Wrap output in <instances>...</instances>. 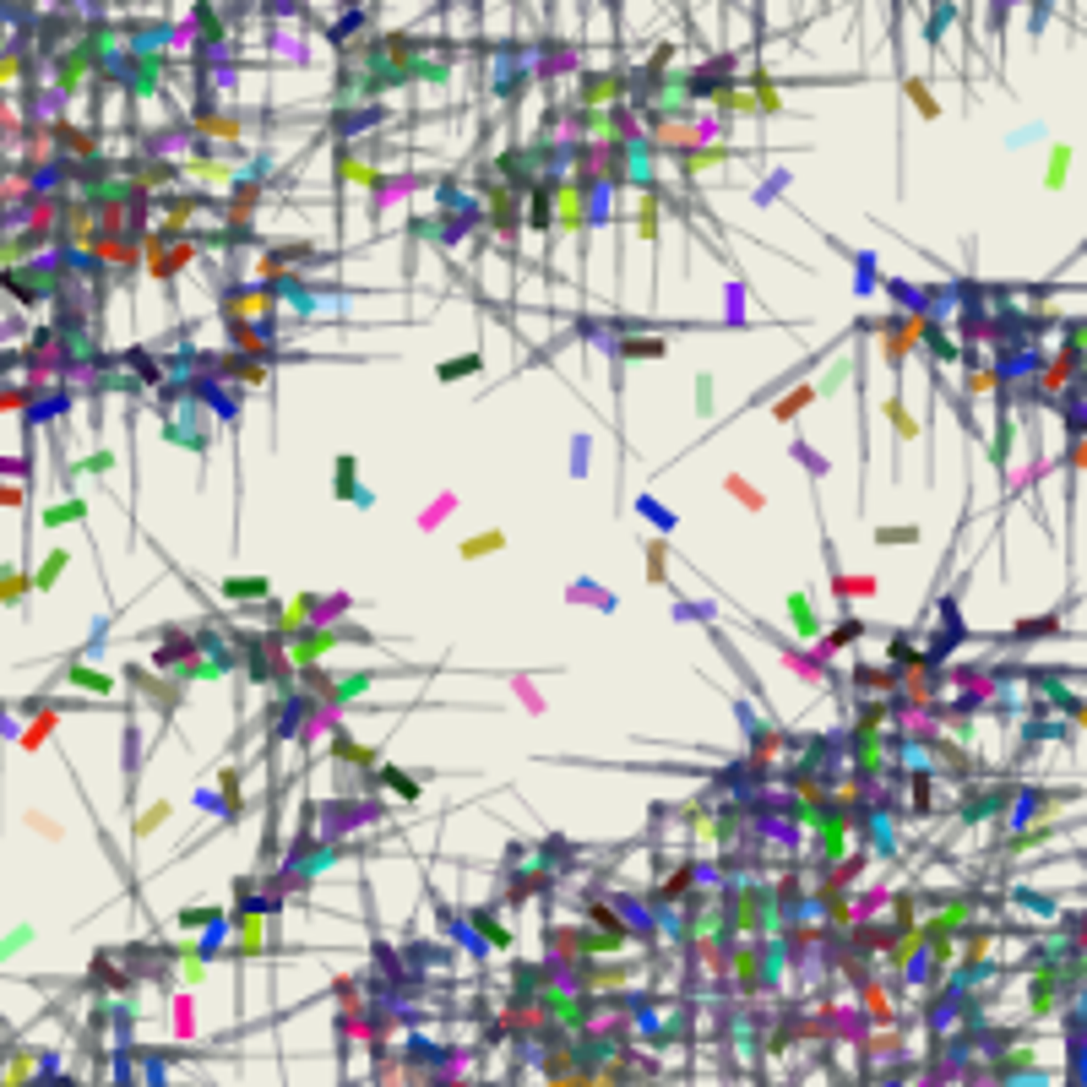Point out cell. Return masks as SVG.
<instances>
[{
	"mask_svg": "<svg viewBox=\"0 0 1087 1087\" xmlns=\"http://www.w3.org/2000/svg\"><path fill=\"white\" fill-rule=\"evenodd\" d=\"M1066 174H1071V147L1055 142V147H1050V169H1044V191H1060Z\"/></svg>",
	"mask_w": 1087,
	"mask_h": 1087,
	"instance_id": "obj_13",
	"label": "cell"
},
{
	"mask_svg": "<svg viewBox=\"0 0 1087 1087\" xmlns=\"http://www.w3.org/2000/svg\"><path fill=\"white\" fill-rule=\"evenodd\" d=\"M201 212V196H163V229H185Z\"/></svg>",
	"mask_w": 1087,
	"mask_h": 1087,
	"instance_id": "obj_9",
	"label": "cell"
},
{
	"mask_svg": "<svg viewBox=\"0 0 1087 1087\" xmlns=\"http://www.w3.org/2000/svg\"><path fill=\"white\" fill-rule=\"evenodd\" d=\"M82 516H87V500L71 495V500H60V506L43 511V528H71V522H82Z\"/></svg>",
	"mask_w": 1087,
	"mask_h": 1087,
	"instance_id": "obj_15",
	"label": "cell"
},
{
	"mask_svg": "<svg viewBox=\"0 0 1087 1087\" xmlns=\"http://www.w3.org/2000/svg\"><path fill=\"white\" fill-rule=\"evenodd\" d=\"M636 229H642V240H647V245L658 240V201H652V196L642 201V217H636Z\"/></svg>",
	"mask_w": 1087,
	"mask_h": 1087,
	"instance_id": "obj_29",
	"label": "cell"
},
{
	"mask_svg": "<svg viewBox=\"0 0 1087 1087\" xmlns=\"http://www.w3.org/2000/svg\"><path fill=\"white\" fill-rule=\"evenodd\" d=\"M452 511H457V495H435V500L419 511V528H424V533H429V528H441V522H446Z\"/></svg>",
	"mask_w": 1087,
	"mask_h": 1087,
	"instance_id": "obj_18",
	"label": "cell"
},
{
	"mask_svg": "<svg viewBox=\"0 0 1087 1087\" xmlns=\"http://www.w3.org/2000/svg\"><path fill=\"white\" fill-rule=\"evenodd\" d=\"M1060 626H1066V609H1050V615L1017 620V626H1012V642H1044V636H1060Z\"/></svg>",
	"mask_w": 1087,
	"mask_h": 1087,
	"instance_id": "obj_5",
	"label": "cell"
},
{
	"mask_svg": "<svg viewBox=\"0 0 1087 1087\" xmlns=\"http://www.w3.org/2000/svg\"><path fill=\"white\" fill-rule=\"evenodd\" d=\"M142 250H147V272L153 278H174V272H185L196 261V240H174V245L169 240H147Z\"/></svg>",
	"mask_w": 1087,
	"mask_h": 1087,
	"instance_id": "obj_2",
	"label": "cell"
},
{
	"mask_svg": "<svg viewBox=\"0 0 1087 1087\" xmlns=\"http://www.w3.org/2000/svg\"><path fill=\"white\" fill-rule=\"evenodd\" d=\"M278 294L272 288H250V283H234V294H224V316L229 321H245V316H272Z\"/></svg>",
	"mask_w": 1087,
	"mask_h": 1087,
	"instance_id": "obj_3",
	"label": "cell"
},
{
	"mask_svg": "<svg viewBox=\"0 0 1087 1087\" xmlns=\"http://www.w3.org/2000/svg\"><path fill=\"white\" fill-rule=\"evenodd\" d=\"M859 636H864V626H859V620H843V626H838L832 636H826V642H821V658H832V652H838V647H848V642H859Z\"/></svg>",
	"mask_w": 1087,
	"mask_h": 1087,
	"instance_id": "obj_22",
	"label": "cell"
},
{
	"mask_svg": "<svg viewBox=\"0 0 1087 1087\" xmlns=\"http://www.w3.org/2000/svg\"><path fill=\"white\" fill-rule=\"evenodd\" d=\"M664 549H669L664 539H652V544H647V582H664Z\"/></svg>",
	"mask_w": 1087,
	"mask_h": 1087,
	"instance_id": "obj_31",
	"label": "cell"
},
{
	"mask_svg": "<svg viewBox=\"0 0 1087 1087\" xmlns=\"http://www.w3.org/2000/svg\"><path fill=\"white\" fill-rule=\"evenodd\" d=\"M22 587H28V577H22V571H6V603H22Z\"/></svg>",
	"mask_w": 1087,
	"mask_h": 1087,
	"instance_id": "obj_33",
	"label": "cell"
},
{
	"mask_svg": "<svg viewBox=\"0 0 1087 1087\" xmlns=\"http://www.w3.org/2000/svg\"><path fill=\"white\" fill-rule=\"evenodd\" d=\"M876 544L892 549V544H919V528L913 522H897V528H876Z\"/></svg>",
	"mask_w": 1087,
	"mask_h": 1087,
	"instance_id": "obj_23",
	"label": "cell"
},
{
	"mask_svg": "<svg viewBox=\"0 0 1087 1087\" xmlns=\"http://www.w3.org/2000/svg\"><path fill=\"white\" fill-rule=\"evenodd\" d=\"M989 386H995V370H973L968 375V391H989Z\"/></svg>",
	"mask_w": 1087,
	"mask_h": 1087,
	"instance_id": "obj_35",
	"label": "cell"
},
{
	"mask_svg": "<svg viewBox=\"0 0 1087 1087\" xmlns=\"http://www.w3.org/2000/svg\"><path fill=\"white\" fill-rule=\"evenodd\" d=\"M180 925H185V930H207V925H224V919H217V908H185Z\"/></svg>",
	"mask_w": 1087,
	"mask_h": 1087,
	"instance_id": "obj_30",
	"label": "cell"
},
{
	"mask_svg": "<svg viewBox=\"0 0 1087 1087\" xmlns=\"http://www.w3.org/2000/svg\"><path fill=\"white\" fill-rule=\"evenodd\" d=\"M495 549H506V533H500V528H490V533H473V539H462V544H457V555H462V560H484V555H495Z\"/></svg>",
	"mask_w": 1087,
	"mask_h": 1087,
	"instance_id": "obj_12",
	"label": "cell"
},
{
	"mask_svg": "<svg viewBox=\"0 0 1087 1087\" xmlns=\"http://www.w3.org/2000/svg\"><path fill=\"white\" fill-rule=\"evenodd\" d=\"M217 593L234 598V603H267L272 582H267V577H224V582H217Z\"/></svg>",
	"mask_w": 1087,
	"mask_h": 1087,
	"instance_id": "obj_4",
	"label": "cell"
},
{
	"mask_svg": "<svg viewBox=\"0 0 1087 1087\" xmlns=\"http://www.w3.org/2000/svg\"><path fill=\"white\" fill-rule=\"evenodd\" d=\"M1066 332H1071L1076 348H1087V316H1082V321H1066Z\"/></svg>",
	"mask_w": 1087,
	"mask_h": 1087,
	"instance_id": "obj_37",
	"label": "cell"
},
{
	"mask_svg": "<svg viewBox=\"0 0 1087 1087\" xmlns=\"http://www.w3.org/2000/svg\"><path fill=\"white\" fill-rule=\"evenodd\" d=\"M810 403H815V386H799L789 403H777V408H772V419H794V414H799V408H810Z\"/></svg>",
	"mask_w": 1087,
	"mask_h": 1087,
	"instance_id": "obj_26",
	"label": "cell"
},
{
	"mask_svg": "<svg viewBox=\"0 0 1087 1087\" xmlns=\"http://www.w3.org/2000/svg\"><path fill=\"white\" fill-rule=\"evenodd\" d=\"M723 490H729L739 506H745V511H761V506H767V495L751 484V478H739V473H729V478H723Z\"/></svg>",
	"mask_w": 1087,
	"mask_h": 1087,
	"instance_id": "obj_14",
	"label": "cell"
},
{
	"mask_svg": "<svg viewBox=\"0 0 1087 1087\" xmlns=\"http://www.w3.org/2000/svg\"><path fill=\"white\" fill-rule=\"evenodd\" d=\"M886 419H892V429H897V446H908L913 435H919V424H913V414H908V403H902V398H892V403H886Z\"/></svg>",
	"mask_w": 1087,
	"mask_h": 1087,
	"instance_id": "obj_17",
	"label": "cell"
},
{
	"mask_svg": "<svg viewBox=\"0 0 1087 1087\" xmlns=\"http://www.w3.org/2000/svg\"><path fill=\"white\" fill-rule=\"evenodd\" d=\"M332 495H337V500H365V495H359V462L348 457V452H343L337 468H332Z\"/></svg>",
	"mask_w": 1087,
	"mask_h": 1087,
	"instance_id": "obj_7",
	"label": "cell"
},
{
	"mask_svg": "<svg viewBox=\"0 0 1087 1087\" xmlns=\"http://www.w3.org/2000/svg\"><path fill=\"white\" fill-rule=\"evenodd\" d=\"M864 1006L876 1012V1017H886V995H881V989H864Z\"/></svg>",
	"mask_w": 1087,
	"mask_h": 1087,
	"instance_id": "obj_36",
	"label": "cell"
},
{
	"mask_svg": "<svg viewBox=\"0 0 1087 1087\" xmlns=\"http://www.w3.org/2000/svg\"><path fill=\"white\" fill-rule=\"evenodd\" d=\"M1033 1012H1055V973L1033 979Z\"/></svg>",
	"mask_w": 1087,
	"mask_h": 1087,
	"instance_id": "obj_25",
	"label": "cell"
},
{
	"mask_svg": "<svg viewBox=\"0 0 1087 1087\" xmlns=\"http://www.w3.org/2000/svg\"><path fill=\"white\" fill-rule=\"evenodd\" d=\"M876 593H881L876 577H843L838 571V598H876Z\"/></svg>",
	"mask_w": 1087,
	"mask_h": 1087,
	"instance_id": "obj_21",
	"label": "cell"
},
{
	"mask_svg": "<svg viewBox=\"0 0 1087 1087\" xmlns=\"http://www.w3.org/2000/svg\"><path fill=\"white\" fill-rule=\"evenodd\" d=\"M908 98H913V104H919V114H925V120H935V114H941V109H935V98H930V87H925V82H908Z\"/></svg>",
	"mask_w": 1087,
	"mask_h": 1087,
	"instance_id": "obj_32",
	"label": "cell"
},
{
	"mask_svg": "<svg viewBox=\"0 0 1087 1087\" xmlns=\"http://www.w3.org/2000/svg\"><path fill=\"white\" fill-rule=\"evenodd\" d=\"M664 348H669L664 337H631V343H626V359H658Z\"/></svg>",
	"mask_w": 1087,
	"mask_h": 1087,
	"instance_id": "obj_24",
	"label": "cell"
},
{
	"mask_svg": "<svg viewBox=\"0 0 1087 1087\" xmlns=\"http://www.w3.org/2000/svg\"><path fill=\"white\" fill-rule=\"evenodd\" d=\"M66 685H76V690H93V696H109V690H114V680H109V674H98L93 664H66Z\"/></svg>",
	"mask_w": 1087,
	"mask_h": 1087,
	"instance_id": "obj_8",
	"label": "cell"
},
{
	"mask_svg": "<svg viewBox=\"0 0 1087 1087\" xmlns=\"http://www.w3.org/2000/svg\"><path fill=\"white\" fill-rule=\"evenodd\" d=\"M55 723H60V718H55V707H38V718H33V729L22 734V751H33V745H43V739H50V734H55Z\"/></svg>",
	"mask_w": 1087,
	"mask_h": 1087,
	"instance_id": "obj_19",
	"label": "cell"
},
{
	"mask_svg": "<svg viewBox=\"0 0 1087 1087\" xmlns=\"http://www.w3.org/2000/svg\"><path fill=\"white\" fill-rule=\"evenodd\" d=\"M163 815H169V805L158 799V805H147V810L137 815V826H130V832H137V838H147V832H158V826H163Z\"/></svg>",
	"mask_w": 1087,
	"mask_h": 1087,
	"instance_id": "obj_27",
	"label": "cell"
},
{
	"mask_svg": "<svg viewBox=\"0 0 1087 1087\" xmlns=\"http://www.w3.org/2000/svg\"><path fill=\"white\" fill-rule=\"evenodd\" d=\"M332 756H337V761H354V767H370V761H375V751H370V745H354L348 734L332 739Z\"/></svg>",
	"mask_w": 1087,
	"mask_h": 1087,
	"instance_id": "obj_20",
	"label": "cell"
},
{
	"mask_svg": "<svg viewBox=\"0 0 1087 1087\" xmlns=\"http://www.w3.org/2000/svg\"><path fill=\"white\" fill-rule=\"evenodd\" d=\"M381 783H386L391 794H403V799H419V783H414V777H403L398 767H386V772H381Z\"/></svg>",
	"mask_w": 1087,
	"mask_h": 1087,
	"instance_id": "obj_28",
	"label": "cell"
},
{
	"mask_svg": "<svg viewBox=\"0 0 1087 1087\" xmlns=\"http://www.w3.org/2000/svg\"><path fill=\"white\" fill-rule=\"evenodd\" d=\"M473 370H484V354H478V348H468V354H457V359H446L441 370V381H462V375H473Z\"/></svg>",
	"mask_w": 1087,
	"mask_h": 1087,
	"instance_id": "obj_16",
	"label": "cell"
},
{
	"mask_svg": "<svg viewBox=\"0 0 1087 1087\" xmlns=\"http://www.w3.org/2000/svg\"><path fill=\"white\" fill-rule=\"evenodd\" d=\"M66 565H71V549H50V560L33 571V593H50V587L66 577Z\"/></svg>",
	"mask_w": 1087,
	"mask_h": 1087,
	"instance_id": "obj_10",
	"label": "cell"
},
{
	"mask_svg": "<svg viewBox=\"0 0 1087 1087\" xmlns=\"http://www.w3.org/2000/svg\"><path fill=\"white\" fill-rule=\"evenodd\" d=\"M783 609H789V620H794V631H799L805 642H815V636H821V620H815V603H810V593H789V598H783Z\"/></svg>",
	"mask_w": 1087,
	"mask_h": 1087,
	"instance_id": "obj_6",
	"label": "cell"
},
{
	"mask_svg": "<svg viewBox=\"0 0 1087 1087\" xmlns=\"http://www.w3.org/2000/svg\"><path fill=\"white\" fill-rule=\"evenodd\" d=\"M854 685H859V690H876V696H886V690L897 685V674H892L886 664H854Z\"/></svg>",
	"mask_w": 1087,
	"mask_h": 1087,
	"instance_id": "obj_11",
	"label": "cell"
},
{
	"mask_svg": "<svg viewBox=\"0 0 1087 1087\" xmlns=\"http://www.w3.org/2000/svg\"><path fill=\"white\" fill-rule=\"evenodd\" d=\"M337 642H375V636H370V631H348V626H316V631H304V636L294 642V664L311 669L316 658H327Z\"/></svg>",
	"mask_w": 1087,
	"mask_h": 1087,
	"instance_id": "obj_1",
	"label": "cell"
},
{
	"mask_svg": "<svg viewBox=\"0 0 1087 1087\" xmlns=\"http://www.w3.org/2000/svg\"><path fill=\"white\" fill-rule=\"evenodd\" d=\"M82 468H87V473H109V468H114V457H109V452H93Z\"/></svg>",
	"mask_w": 1087,
	"mask_h": 1087,
	"instance_id": "obj_34",
	"label": "cell"
}]
</instances>
